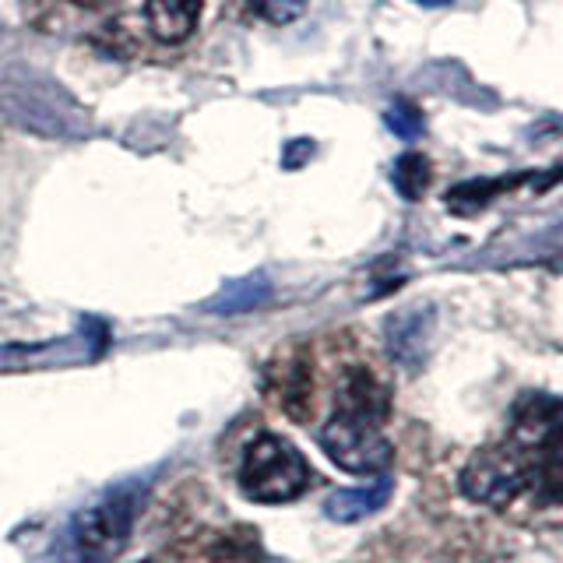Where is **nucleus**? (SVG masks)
Segmentation results:
<instances>
[{
    "label": "nucleus",
    "instance_id": "14",
    "mask_svg": "<svg viewBox=\"0 0 563 563\" xmlns=\"http://www.w3.org/2000/svg\"><path fill=\"white\" fill-rule=\"evenodd\" d=\"M387 128H391L398 137H405V141H412V137H419L422 134V113L416 110L412 102H405V99H398L391 110H387Z\"/></svg>",
    "mask_w": 563,
    "mask_h": 563
},
{
    "label": "nucleus",
    "instance_id": "12",
    "mask_svg": "<svg viewBox=\"0 0 563 563\" xmlns=\"http://www.w3.org/2000/svg\"><path fill=\"white\" fill-rule=\"evenodd\" d=\"M268 296H272V286L261 275H254V278H246V282H236V286H229L211 307H216L219 313H240V310L261 307Z\"/></svg>",
    "mask_w": 563,
    "mask_h": 563
},
{
    "label": "nucleus",
    "instance_id": "7",
    "mask_svg": "<svg viewBox=\"0 0 563 563\" xmlns=\"http://www.w3.org/2000/svg\"><path fill=\"white\" fill-rule=\"evenodd\" d=\"M145 18L158 43H184L201 22V0H148Z\"/></svg>",
    "mask_w": 563,
    "mask_h": 563
},
{
    "label": "nucleus",
    "instance_id": "5",
    "mask_svg": "<svg viewBox=\"0 0 563 563\" xmlns=\"http://www.w3.org/2000/svg\"><path fill=\"white\" fill-rule=\"evenodd\" d=\"M507 444L521 454V462L563 448V401L550 395L521 398L515 405V416H510Z\"/></svg>",
    "mask_w": 563,
    "mask_h": 563
},
{
    "label": "nucleus",
    "instance_id": "4",
    "mask_svg": "<svg viewBox=\"0 0 563 563\" xmlns=\"http://www.w3.org/2000/svg\"><path fill=\"white\" fill-rule=\"evenodd\" d=\"M525 486H528L525 462L507 440L504 444L483 448L479 454H472L468 465L462 468V493L472 504L507 507Z\"/></svg>",
    "mask_w": 563,
    "mask_h": 563
},
{
    "label": "nucleus",
    "instance_id": "11",
    "mask_svg": "<svg viewBox=\"0 0 563 563\" xmlns=\"http://www.w3.org/2000/svg\"><path fill=\"white\" fill-rule=\"evenodd\" d=\"M391 180L398 187L401 198H422L430 187V163H427V155H419V152H405L398 163H395V173H391Z\"/></svg>",
    "mask_w": 563,
    "mask_h": 563
},
{
    "label": "nucleus",
    "instance_id": "8",
    "mask_svg": "<svg viewBox=\"0 0 563 563\" xmlns=\"http://www.w3.org/2000/svg\"><path fill=\"white\" fill-rule=\"evenodd\" d=\"M391 497V483L380 479L374 486H360V489H339L331 493L328 504H324V515L339 525H349V521H363L369 518L374 510H380Z\"/></svg>",
    "mask_w": 563,
    "mask_h": 563
},
{
    "label": "nucleus",
    "instance_id": "13",
    "mask_svg": "<svg viewBox=\"0 0 563 563\" xmlns=\"http://www.w3.org/2000/svg\"><path fill=\"white\" fill-rule=\"evenodd\" d=\"M251 8H254L257 18H264V22L289 25V22H296L299 14H303L307 0H251Z\"/></svg>",
    "mask_w": 563,
    "mask_h": 563
},
{
    "label": "nucleus",
    "instance_id": "2",
    "mask_svg": "<svg viewBox=\"0 0 563 563\" xmlns=\"http://www.w3.org/2000/svg\"><path fill=\"white\" fill-rule=\"evenodd\" d=\"M240 486L257 504H286L310 486V465L286 437L261 433L243 454Z\"/></svg>",
    "mask_w": 563,
    "mask_h": 563
},
{
    "label": "nucleus",
    "instance_id": "15",
    "mask_svg": "<svg viewBox=\"0 0 563 563\" xmlns=\"http://www.w3.org/2000/svg\"><path fill=\"white\" fill-rule=\"evenodd\" d=\"M416 4H422V8H448L451 0H416Z\"/></svg>",
    "mask_w": 563,
    "mask_h": 563
},
{
    "label": "nucleus",
    "instance_id": "3",
    "mask_svg": "<svg viewBox=\"0 0 563 563\" xmlns=\"http://www.w3.org/2000/svg\"><path fill=\"white\" fill-rule=\"evenodd\" d=\"M321 448L334 465L352 475H380L395 457L377 422L339 416V412H334L328 419V427L321 430Z\"/></svg>",
    "mask_w": 563,
    "mask_h": 563
},
{
    "label": "nucleus",
    "instance_id": "6",
    "mask_svg": "<svg viewBox=\"0 0 563 563\" xmlns=\"http://www.w3.org/2000/svg\"><path fill=\"white\" fill-rule=\"evenodd\" d=\"M387 409H391V391H387V384L377 374H369L366 366H349L339 377V387H334V412L339 416L366 419L380 427L387 419Z\"/></svg>",
    "mask_w": 563,
    "mask_h": 563
},
{
    "label": "nucleus",
    "instance_id": "16",
    "mask_svg": "<svg viewBox=\"0 0 563 563\" xmlns=\"http://www.w3.org/2000/svg\"><path fill=\"white\" fill-rule=\"evenodd\" d=\"M75 4H81V8H96V4H102V0H75Z\"/></svg>",
    "mask_w": 563,
    "mask_h": 563
},
{
    "label": "nucleus",
    "instance_id": "1",
    "mask_svg": "<svg viewBox=\"0 0 563 563\" xmlns=\"http://www.w3.org/2000/svg\"><path fill=\"white\" fill-rule=\"evenodd\" d=\"M141 507V483H120L106 489L96 504H88L70 525L75 553L81 563H110L123 553Z\"/></svg>",
    "mask_w": 563,
    "mask_h": 563
},
{
    "label": "nucleus",
    "instance_id": "9",
    "mask_svg": "<svg viewBox=\"0 0 563 563\" xmlns=\"http://www.w3.org/2000/svg\"><path fill=\"white\" fill-rule=\"evenodd\" d=\"M528 486L542 504H563V448L525 462Z\"/></svg>",
    "mask_w": 563,
    "mask_h": 563
},
{
    "label": "nucleus",
    "instance_id": "10",
    "mask_svg": "<svg viewBox=\"0 0 563 563\" xmlns=\"http://www.w3.org/2000/svg\"><path fill=\"white\" fill-rule=\"evenodd\" d=\"M515 184H521V176H515V180H472V184H457L454 190H448V208L457 211V216H472V211H479V208L489 205L493 194L510 190Z\"/></svg>",
    "mask_w": 563,
    "mask_h": 563
}]
</instances>
